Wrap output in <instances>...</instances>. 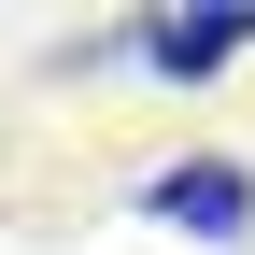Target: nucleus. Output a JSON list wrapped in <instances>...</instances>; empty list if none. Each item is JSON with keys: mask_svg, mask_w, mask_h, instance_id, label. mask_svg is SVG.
<instances>
[{"mask_svg": "<svg viewBox=\"0 0 255 255\" xmlns=\"http://www.w3.org/2000/svg\"><path fill=\"white\" fill-rule=\"evenodd\" d=\"M142 213L227 255V241H255V170H241V156H170V170L142 184Z\"/></svg>", "mask_w": 255, "mask_h": 255, "instance_id": "1", "label": "nucleus"}, {"mask_svg": "<svg viewBox=\"0 0 255 255\" xmlns=\"http://www.w3.org/2000/svg\"><path fill=\"white\" fill-rule=\"evenodd\" d=\"M241 43H255V14H156V28H142V57H156L170 85H213Z\"/></svg>", "mask_w": 255, "mask_h": 255, "instance_id": "2", "label": "nucleus"}]
</instances>
